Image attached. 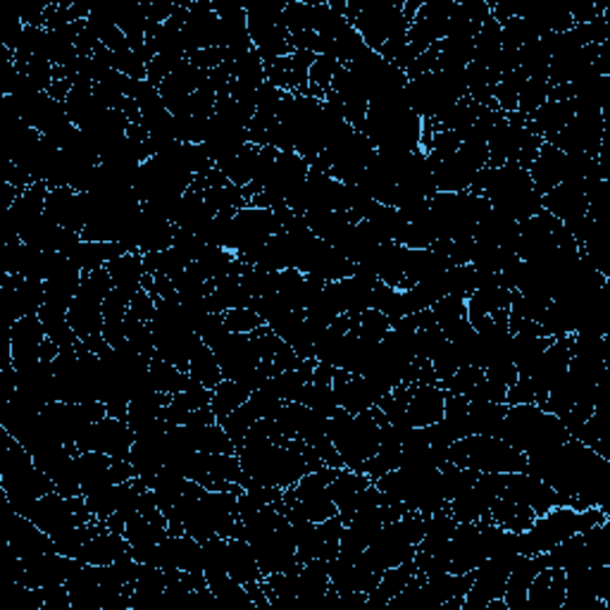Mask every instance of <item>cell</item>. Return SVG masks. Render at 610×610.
<instances>
[{"label":"cell","instance_id":"obj_8","mask_svg":"<svg viewBox=\"0 0 610 610\" xmlns=\"http://www.w3.org/2000/svg\"><path fill=\"white\" fill-rule=\"evenodd\" d=\"M449 463L477 472H524V453L487 434H470L449 449Z\"/></svg>","mask_w":610,"mask_h":610},{"label":"cell","instance_id":"obj_34","mask_svg":"<svg viewBox=\"0 0 610 610\" xmlns=\"http://www.w3.org/2000/svg\"><path fill=\"white\" fill-rule=\"evenodd\" d=\"M187 427V424H184ZM191 443L198 453H237L234 441L222 430V424H203V427H189Z\"/></svg>","mask_w":610,"mask_h":610},{"label":"cell","instance_id":"obj_24","mask_svg":"<svg viewBox=\"0 0 610 610\" xmlns=\"http://www.w3.org/2000/svg\"><path fill=\"white\" fill-rule=\"evenodd\" d=\"M566 603V572L560 568H543L527 589V608L560 610Z\"/></svg>","mask_w":610,"mask_h":610},{"label":"cell","instance_id":"obj_38","mask_svg":"<svg viewBox=\"0 0 610 610\" xmlns=\"http://www.w3.org/2000/svg\"><path fill=\"white\" fill-rule=\"evenodd\" d=\"M299 403L308 406L310 410H316V413H322L327 418H332L337 413V410H339L332 384L308 382L306 389H303V393H301V401Z\"/></svg>","mask_w":610,"mask_h":610},{"label":"cell","instance_id":"obj_15","mask_svg":"<svg viewBox=\"0 0 610 610\" xmlns=\"http://www.w3.org/2000/svg\"><path fill=\"white\" fill-rule=\"evenodd\" d=\"M332 389H334V399L337 406L346 413H362V410L377 408L384 401V396L391 391V387L377 382V379L368 374H351L337 370L332 379Z\"/></svg>","mask_w":610,"mask_h":610},{"label":"cell","instance_id":"obj_20","mask_svg":"<svg viewBox=\"0 0 610 610\" xmlns=\"http://www.w3.org/2000/svg\"><path fill=\"white\" fill-rule=\"evenodd\" d=\"M541 210H547L549 216L563 224H574L577 220L587 218V181H563V184H558L549 193H543Z\"/></svg>","mask_w":610,"mask_h":610},{"label":"cell","instance_id":"obj_36","mask_svg":"<svg viewBox=\"0 0 610 610\" xmlns=\"http://www.w3.org/2000/svg\"><path fill=\"white\" fill-rule=\"evenodd\" d=\"M506 403H470L468 401V418H470V434H487L493 437L506 416Z\"/></svg>","mask_w":610,"mask_h":610},{"label":"cell","instance_id":"obj_25","mask_svg":"<svg viewBox=\"0 0 610 610\" xmlns=\"http://www.w3.org/2000/svg\"><path fill=\"white\" fill-rule=\"evenodd\" d=\"M124 556H131V549H129L124 534L108 530V524H106L101 532H96L84 543V547L79 549L74 560H79V563H89V566H112L114 560H120Z\"/></svg>","mask_w":610,"mask_h":610},{"label":"cell","instance_id":"obj_10","mask_svg":"<svg viewBox=\"0 0 610 610\" xmlns=\"http://www.w3.org/2000/svg\"><path fill=\"white\" fill-rule=\"evenodd\" d=\"M246 24H249V37L262 62H272L277 58L293 56L291 34L284 24V6L282 3H253L246 6Z\"/></svg>","mask_w":610,"mask_h":610},{"label":"cell","instance_id":"obj_4","mask_svg":"<svg viewBox=\"0 0 610 610\" xmlns=\"http://www.w3.org/2000/svg\"><path fill=\"white\" fill-rule=\"evenodd\" d=\"M387 416L379 408L362 410V413H346L337 410L329 418V439H332L334 449L339 451L343 468L362 472L368 460L379 449V437H382V424Z\"/></svg>","mask_w":610,"mask_h":610},{"label":"cell","instance_id":"obj_5","mask_svg":"<svg viewBox=\"0 0 610 610\" xmlns=\"http://www.w3.org/2000/svg\"><path fill=\"white\" fill-rule=\"evenodd\" d=\"M608 516L601 506L574 508V506H553L547 513L539 516L530 530L520 532V556H539L551 551L556 543L580 534L593 524L606 522Z\"/></svg>","mask_w":610,"mask_h":610},{"label":"cell","instance_id":"obj_23","mask_svg":"<svg viewBox=\"0 0 610 610\" xmlns=\"http://www.w3.org/2000/svg\"><path fill=\"white\" fill-rule=\"evenodd\" d=\"M547 566V556H520L516 560L513 570L508 574V582L503 589V601L508 610H527V589H530L534 577Z\"/></svg>","mask_w":610,"mask_h":610},{"label":"cell","instance_id":"obj_17","mask_svg":"<svg viewBox=\"0 0 610 610\" xmlns=\"http://www.w3.org/2000/svg\"><path fill=\"white\" fill-rule=\"evenodd\" d=\"M48 341L46 327L39 316H24L12 324L10 332V356L12 368L22 372L39 366L43 360V346Z\"/></svg>","mask_w":610,"mask_h":610},{"label":"cell","instance_id":"obj_7","mask_svg":"<svg viewBox=\"0 0 610 610\" xmlns=\"http://www.w3.org/2000/svg\"><path fill=\"white\" fill-rule=\"evenodd\" d=\"M346 20L374 53L389 43L408 41L410 24L403 18V0H351L346 3Z\"/></svg>","mask_w":610,"mask_h":610},{"label":"cell","instance_id":"obj_13","mask_svg":"<svg viewBox=\"0 0 610 610\" xmlns=\"http://www.w3.org/2000/svg\"><path fill=\"white\" fill-rule=\"evenodd\" d=\"M456 0H427L408 27V48L416 58L449 37Z\"/></svg>","mask_w":610,"mask_h":610},{"label":"cell","instance_id":"obj_35","mask_svg":"<svg viewBox=\"0 0 610 610\" xmlns=\"http://www.w3.org/2000/svg\"><path fill=\"white\" fill-rule=\"evenodd\" d=\"M249 396H251V391L246 389L241 382H234V379H222V382L212 389L210 408H212V413L218 416V420H222L229 413H234L239 406L249 401Z\"/></svg>","mask_w":610,"mask_h":610},{"label":"cell","instance_id":"obj_16","mask_svg":"<svg viewBox=\"0 0 610 610\" xmlns=\"http://www.w3.org/2000/svg\"><path fill=\"white\" fill-rule=\"evenodd\" d=\"M131 447H134V430H131L129 422L122 418L106 416L93 422L87 434L79 439L77 451H96L127 460Z\"/></svg>","mask_w":610,"mask_h":610},{"label":"cell","instance_id":"obj_26","mask_svg":"<svg viewBox=\"0 0 610 610\" xmlns=\"http://www.w3.org/2000/svg\"><path fill=\"white\" fill-rule=\"evenodd\" d=\"M530 177H532L534 187L541 196L549 193L558 184H563V179H566V153L558 151L556 146L543 141V146L539 148V156L534 158L532 168H530Z\"/></svg>","mask_w":610,"mask_h":610},{"label":"cell","instance_id":"obj_14","mask_svg":"<svg viewBox=\"0 0 610 610\" xmlns=\"http://www.w3.org/2000/svg\"><path fill=\"white\" fill-rule=\"evenodd\" d=\"M508 472H482L468 491L449 503V513L456 522H477L489 516V510L499 497H503Z\"/></svg>","mask_w":610,"mask_h":610},{"label":"cell","instance_id":"obj_9","mask_svg":"<svg viewBox=\"0 0 610 610\" xmlns=\"http://www.w3.org/2000/svg\"><path fill=\"white\" fill-rule=\"evenodd\" d=\"M501 534L503 527L491 522L489 516L477 522H458L447 549L449 572L463 574L480 568L487 558L497 553Z\"/></svg>","mask_w":610,"mask_h":610},{"label":"cell","instance_id":"obj_30","mask_svg":"<svg viewBox=\"0 0 610 610\" xmlns=\"http://www.w3.org/2000/svg\"><path fill=\"white\" fill-rule=\"evenodd\" d=\"M258 158H260V146L256 143H246L241 151H237L232 158L222 160L220 164H216V168L232 181L234 187L239 189H246L251 187V181L256 177V170H258Z\"/></svg>","mask_w":610,"mask_h":610},{"label":"cell","instance_id":"obj_6","mask_svg":"<svg viewBox=\"0 0 610 610\" xmlns=\"http://www.w3.org/2000/svg\"><path fill=\"white\" fill-rule=\"evenodd\" d=\"M427 516L422 513H408L401 520H393L382 527L370 547L358 556L356 563L370 572L384 574L389 568L403 566L408 560L416 558L418 543L424 537Z\"/></svg>","mask_w":610,"mask_h":610},{"label":"cell","instance_id":"obj_27","mask_svg":"<svg viewBox=\"0 0 610 610\" xmlns=\"http://www.w3.org/2000/svg\"><path fill=\"white\" fill-rule=\"evenodd\" d=\"M127 249L122 243L118 241H84L81 239L74 249L70 251V260L74 262V266L89 274V272H96V270H101L106 268L108 262L112 260H118L120 256H124Z\"/></svg>","mask_w":610,"mask_h":610},{"label":"cell","instance_id":"obj_18","mask_svg":"<svg viewBox=\"0 0 610 610\" xmlns=\"http://www.w3.org/2000/svg\"><path fill=\"white\" fill-rule=\"evenodd\" d=\"M216 358L220 362V370L224 379H243L246 374H251L253 370H258V366L262 362L258 341L251 334H229L216 351Z\"/></svg>","mask_w":610,"mask_h":610},{"label":"cell","instance_id":"obj_32","mask_svg":"<svg viewBox=\"0 0 610 610\" xmlns=\"http://www.w3.org/2000/svg\"><path fill=\"white\" fill-rule=\"evenodd\" d=\"M416 574H418V568L413 560H408V563H403V566L389 568L382 574V580H379L377 589L368 597V606H389L408 587V582L413 580Z\"/></svg>","mask_w":610,"mask_h":610},{"label":"cell","instance_id":"obj_21","mask_svg":"<svg viewBox=\"0 0 610 610\" xmlns=\"http://www.w3.org/2000/svg\"><path fill=\"white\" fill-rule=\"evenodd\" d=\"M46 216L70 232L81 234L87 227V198L70 187H58L48 191Z\"/></svg>","mask_w":610,"mask_h":610},{"label":"cell","instance_id":"obj_12","mask_svg":"<svg viewBox=\"0 0 610 610\" xmlns=\"http://www.w3.org/2000/svg\"><path fill=\"white\" fill-rule=\"evenodd\" d=\"M518 558L520 553L513 551H501L487 558L484 563L474 570L472 584L463 601V610H484V606L493 599H503L508 574L513 570Z\"/></svg>","mask_w":610,"mask_h":610},{"label":"cell","instance_id":"obj_31","mask_svg":"<svg viewBox=\"0 0 610 610\" xmlns=\"http://www.w3.org/2000/svg\"><path fill=\"white\" fill-rule=\"evenodd\" d=\"M489 518H491V522H497L499 527H503V530L520 534L524 530H530L532 522L537 520V513L532 508H527V506H522L513 499L499 497L489 510Z\"/></svg>","mask_w":610,"mask_h":610},{"label":"cell","instance_id":"obj_11","mask_svg":"<svg viewBox=\"0 0 610 610\" xmlns=\"http://www.w3.org/2000/svg\"><path fill=\"white\" fill-rule=\"evenodd\" d=\"M282 222L268 208H256L246 206L234 212L232 222H229V234H227V251H232L237 258L258 249L260 243H266L270 237H274Z\"/></svg>","mask_w":610,"mask_h":610},{"label":"cell","instance_id":"obj_39","mask_svg":"<svg viewBox=\"0 0 610 610\" xmlns=\"http://www.w3.org/2000/svg\"><path fill=\"white\" fill-rule=\"evenodd\" d=\"M224 322L232 334H251L258 327H262V320L256 316L251 308H234L224 312Z\"/></svg>","mask_w":610,"mask_h":610},{"label":"cell","instance_id":"obj_19","mask_svg":"<svg viewBox=\"0 0 610 610\" xmlns=\"http://www.w3.org/2000/svg\"><path fill=\"white\" fill-rule=\"evenodd\" d=\"M503 497L532 508L537 518L547 513V510H551L553 506L563 503V499H560L547 482L537 480V477L530 472H508Z\"/></svg>","mask_w":610,"mask_h":610},{"label":"cell","instance_id":"obj_33","mask_svg":"<svg viewBox=\"0 0 610 610\" xmlns=\"http://www.w3.org/2000/svg\"><path fill=\"white\" fill-rule=\"evenodd\" d=\"M196 384H201L206 389H216L220 382H222V370H220V362L216 358V353H212V349H208L206 343H201L196 349V353L191 356L189 360V372H187Z\"/></svg>","mask_w":610,"mask_h":610},{"label":"cell","instance_id":"obj_1","mask_svg":"<svg viewBox=\"0 0 610 610\" xmlns=\"http://www.w3.org/2000/svg\"><path fill=\"white\" fill-rule=\"evenodd\" d=\"M470 191L484 196L493 210L503 212V216L516 220L518 224L541 212V193L534 187L530 170L520 168L516 162L497 164V168L487 164L477 174Z\"/></svg>","mask_w":610,"mask_h":610},{"label":"cell","instance_id":"obj_37","mask_svg":"<svg viewBox=\"0 0 610 610\" xmlns=\"http://www.w3.org/2000/svg\"><path fill=\"white\" fill-rule=\"evenodd\" d=\"M208 589L212 591V597H216V601H220L222 606H229V608H237V606H253L251 597H249V589H246L243 584H239L237 580H232V577H218V580H210L208 582Z\"/></svg>","mask_w":610,"mask_h":610},{"label":"cell","instance_id":"obj_28","mask_svg":"<svg viewBox=\"0 0 610 610\" xmlns=\"http://www.w3.org/2000/svg\"><path fill=\"white\" fill-rule=\"evenodd\" d=\"M227 574L243 587L262 580L253 547L246 539H239V537L227 539Z\"/></svg>","mask_w":610,"mask_h":610},{"label":"cell","instance_id":"obj_29","mask_svg":"<svg viewBox=\"0 0 610 610\" xmlns=\"http://www.w3.org/2000/svg\"><path fill=\"white\" fill-rule=\"evenodd\" d=\"M106 270L110 272L112 289L124 293L129 301L134 299V296L143 289L146 268H143V256L141 253H124L118 260L108 262Z\"/></svg>","mask_w":610,"mask_h":610},{"label":"cell","instance_id":"obj_2","mask_svg":"<svg viewBox=\"0 0 610 610\" xmlns=\"http://www.w3.org/2000/svg\"><path fill=\"white\" fill-rule=\"evenodd\" d=\"M0 477H3V491L8 506L20 516H29L34 503L56 491L51 477H48L22 443L3 430L0 441Z\"/></svg>","mask_w":610,"mask_h":610},{"label":"cell","instance_id":"obj_22","mask_svg":"<svg viewBox=\"0 0 610 610\" xmlns=\"http://www.w3.org/2000/svg\"><path fill=\"white\" fill-rule=\"evenodd\" d=\"M443 408H447V391L439 384L410 387V399L406 410L410 427H432L443 418Z\"/></svg>","mask_w":610,"mask_h":610},{"label":"cell","instance_id":"obj_3","mask_svg":"<svg viewBox=\"0 0 610 610\" xmlns=\"http://www.w3.org/2000/svg\"><path fill=\"white\" fill-rule=\"evenodd\" d=\"M493 437L506 441L508 447H513L524 456L534 451L556 449L570 439L566 424L560 422V418L553 413H547V410H541L537 403L508 406L499 430Z\"/></svg>","mask_w":610,"mask_h":610}]
</instances>
